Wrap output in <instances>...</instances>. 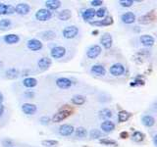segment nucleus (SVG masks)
Instances as JSON below:
<instances>
[{"label": "nucleus", "mask_w": 157, "mask_h": 147, "mask_svg": "<svg viewBox=\"0 0 157 147\" xmlns=\"http://www.w3.org/2000/svg\"><path fill=\"white\" fill-rule=\"evenodd\" d=\"M73 112V109L70 108L68 105H66V107L64 108H61L60 110H59L56 114H54L53 117H52V122L53 123H59L63 120L67 119V118L72 114Z\"/></svg>", "instance_id": "obj_1"}, {"label": "nucleus", "mask_w": 157, "mask_h": 147, "mask_svg": "<svg viewBox=\"0 0 157 147\" xmlns=\"http://www.w3.org/2000/svg\"><path fill=\"white\" fill-rule=\"evenodd\" d=\"M34 17L39 22H45V21H48V20H50L51 17H52V12L50 10H48L46 8H41L37 10L36 12V15H34Z\"/></svg>", "instance_id": "obj_2"}, {"label": "nucleus", "mask_w": 157, "mask_h": 147, "mask_svg": "<svg viewBox=\"0 0 157 147\" xmlns=\"http://www.w3.org/2000/svg\"><path fill=\"white\" fill-rule=\"evenodd\" d=\"M78 33V28L76 26H69L66 27L65 28L63 29L62 34L63 37H65L67 39H72L75 38Z\"/></svg>", "instance_id": "obj_3"}, {"label": "nucleus", "mask_w": 157, "mask_h": 147, "mask_svg": "<svg viewBox=\"0 0 157 147\" xmlns=\"http://www.w3.org/2000/svg\"><path fill=\"white\" fill-rule=\"evenodd\" d=\"M102 51V48L99 44H93L86 51V56L90 59H96L98 56L100 55Z\"/></svg>", "instance_id": "obj_4"}, {"label": "nucleus", "mask_w": 157, "mask_h": 147, "mask_svg": "<svg viewBox=\"0 0 157 147\" xmlns=\"http://www.w3.org/2000/svg\"><path fill=\"white\" fill-rule=\"evenodd\" d=\"M27 47L32 51H38L42 49L43 44L40 40L36 38H31L27 41Z\"/></svg>", "instance_id": "obj_5"}, {"label": "nucleus", "mask_w": 157, "mask_h": 147, "mask_svg": "<svg viewBox=\"0 0 157 147\" xmlns=\"http://www.w3.org/2000/svg\"><path fill=\"white\" fill-rule=\"evenodd\" d=\"M66 48L63 46H54L50 50V55L53 59H60L65 56Z\"/></svg>", "instance_id": "obj_6"}, {"label": "nucleus", "mask_w": 157, "mask_h": 147, "mask_svg": "<svg viewBox=\"0 0 157 147\" xmlns=\"http://www.w3.org/2000/svg\"><path fill=\"white\" fill-rule=\"evenodd\" d=\"M113 23H114V21H113V18L111 16H107L103 20H98V21H91L88 24H90V26H93V27H103V26H111Z\"/></svg>", "instance_id": "obj_7"}, {"label": "nucleus", "mask_w": 157, "mask_h": 147, "mask_svg": "<svg viewBox=\"0 0 157 147\" xmlns=\"http://www.w3.org/2000/svg\"><path fill=\"white\" fill-rule=\"evenodd\" d=\"M55 83L59 88H61V89H68V88H70L73 85V82L70 78L64 77H58L55 81Z\"/></svg>", "instance_id": "obj_8"}, {"label": "nucleus", "mask_w": 157, "mask_h": 147, "mask_svg": "<svg viewBox=\"0 0 157 147\" xmlns=\"http://www.w3.org/2000/svg\"><path fill=\"white\" fill-rule=\"evenodd\" d=\"M110 74L112 76L119 77L122 76L125 73V67L122 65L121 63H115L110 67Z\"/></svg>", "instance_id": "obj_9"}, {"label": "nucleus", "mask_w": 157, "mask_h": 147, "mask_svg": "<svg viewBox=\"0 0 157 147\" xmlns=\"http://www.w3.org/2000/svg\"><path fill=\"white\" fill-rule=\"evenodd\" d=\"M16 13V9L13 5L0 3V16H6V15H13Z\"/></svg>", "instance_id": "obj_10"}, {"label": "nucleus", "mask_w": 157, "mask_h": 147, "mask_svg": "<svg viewBox=\"0 0 157 147\" xmlns=\"http://www.w3.org/2000/svg\"><path fill=\"white\" fill-rule=\"evenodd\" d=\"M21 109L24 112V114H26L28 116H32L36 113L37 107H36V105L32 104V103H24L21 107Z\"/></svg>", "instance_id": "obj_11"}, {"label": "nucleus", "mask_w": 157, "mask_h": 147, "mask_svg": "<svg viewBox=\"0 0 157 147\" xmlns=\"http://www.w3.org/2000/svg\"><path fill=\"white\" fill-rule=\"evenodd\" d=\"M59 134L62 136H70L74 134V131H75V129H74V126L69 125V124H65V125H62L59 126Z\"/></svg>", "instance_id": "obj_12"}, {"label": "nucleus", "mask_w": 157, "mask_h": 147, "mask_svg": "<svg viewBox=\"0 0 157 147\" xmlns=\"http://www.w3.org/2000/svg\"><path fill=\"white\" fill-rule=\"evenodd\" d=\"M15 9H16V13L21 16L28 15L31 12V6L28 3H19L15 6Z\"/></svg>", "instance_id": "obj_13"}, {"label": "nucleus", "mask_w": 157, "mask_h": 147, "mask_svg": "<svg viewBox=\"0 0 157 147\" xmlns=\"http://www.w3.org/2000/svg\"><path fill=\"white\" fill-rule=\"evenodd\" d=\"M155 19H156L155 13H154V11H152V12H148L147 14L144 15V16L140 17L139 20H137V22H139L140 24H150V23H152Z\"/></svg>", "instance_id": "obj_14"}, {"label": "nucleus", "mask_w": 157, "mask_h": 147, "mask_svg": "<svg viewBox=\"0 0 157 147\" xmlns=\"http://www.w3.org/2000/svg\"><path fill=\"white\" fill-rule=\"evenodd\" d=\"M96 16V10L93 8H88V9H85L82 12V17L85 20L86 22H91V20Z\"/></svg>", "instance_id": "obj_15"}, {"label": "nucleus", "mask_w": 157, "mask_h": 147, "mask_svg": "<svg viewBox=\"0 0 157 147\" xmlns=\"http://www.w3.org/2000/svg\"><path fill=\"white\" fill-rule=\"evenodd\" d=\"M100 43L101 45L104 47L105 49H109L112 46V43H113V39L110 33L105 32L100 38Z\"/></svg>", "instance_id": "obj_16"}, {"label": "nucleus", "mask_w": 157, "mask_h": 147, "mask_svg": "<svg viewBox=\"0 0 157 147\" xmlns=\"http://www.w3.org/2000/svg\"><path fill=\"white\" fill-rule=\"evenodd\" d=\"M51 64H52V60L49 57H42L38 60L37 66L41 71H45L51 66Z\"/></svg>", "instance_id": "obj_17"}, {"label": "nucleus", "mask_w": 157, "mask_h": 147, "mask_svg": "<svg viewBox=\"0 0 157 147\" xmlns=\"http://www.w3.org/2000/svg\"><path fill=\"white\" fill-rule=\"evenodd\" d=\"M140 43L142 44L144 46H146V47H149V46H152L153 44L155 43V39L153 36H149V34H144V36H141L140 37Z\"/></svg>", "instance_id": "obj_18"}, {"label": "nucleus", "mask_w": 157, "mask_h": 147, "mask_svg": "<svg viewBox=\"0 0 157 147\" xmlns=\"http://www.w3.org/2000/svg\"><path fill=\"white\" fill-rule=\"evenodd\" d=\"M121 21L126 24H132L136 22V15L132 12H126L121 16Z\"/></svg>", "instance_id": "obj_19"}, {"label": "nucleus", "mask_w": 157, "mask_h": 147, "mask_svg": "<svg viewBox=\"0 0 157 147\" xmlns=\"http://www.w3.org/2000/svg\"><path fill=\"white\" fill-rule=\"evenodd\" d=\"M3 40L7 44H16L20 41V36L18 34H15V33H9V34H6V36H4Z\"/></svg>", "instance_id": "obj_20"}, {"label": "nucleus", "mask_w": 157, "mask_h": 147, "mask_svg": "<svg viewBox=\"0 0 157 147\" xmlns=\"http://www.w3.org/2000/svg\"><path fill=\"white\" fill-rule=\"evenodd\" d=\"M100 127H101L102 131L110 132L115 130V124L110 120H106L104 122H102V124L100 125Z\"/></svg>", "instance_id": "obj_21"}, {"label": "nucleus", "mask_w": 157, "mask_h": 147, "mask_svg": "<svg viewBox=\"0 0 157 147\" xmlns=\"http://www.w3.org/2000/svg\"><path fill=\"white\" fill-rule=\"evenodd\" d=\"M46 9L50 10V11H55V10L59 9L61 7V2L58 0H48L45 2Z\"/></svg>", "instance_id": "obj_22"}, {"label": "nucleus", "mask_w": 157, "mask_h": 147, "mask_svg": "<svg viewBox=\"0 0 157 147\" xmlns=\"http://www.w3.org/2000/svg\"><path fill=\"white\" fill-rule=\"evenodd\" d=\"M90 72L92 74L98 75V76H105V74H106V70H105L104 66L99 65V64H97V65H93L90 69Z\"/></svg>", "instance_id": "obj_23"}, {"label": "nucleus", "mask_w": 157, "mask_h": 147, "mask_svg": "<svg viewBox=\"0 0 157 147\" xmlns=\"http://www.w3.org/2000/svg\"><path fill=\"white\" fill-rule=\"evenodd\" d=\"M23 85L27 88H33L37 85V80L34 77H26L23 81Z\"/></svg>", "instance_id": "obj_24"}, {"label": "nucleus", "mask_w": 157, "mask_h": 147, "mask_svg": "<svg viewBox=\"0 0 157 147\" xmlns=\"http://www.w3.org/2000/svg\"><path fill=\"white\" fill-rule=\"evenodd\" d=\"M71 17H72V12L69 9H64L58 14V19L61 20V21H68V20L71 19Z\"/></svg>", "instance_id": "obj_25"}, {"label": "nucleus", "mask_w": 157, "mask_h": 147, "mask_svg": "<svg viewBox=\"0 0 157 147\" xmlns=\"http://www.w3.org/2000/svg\"><path fill=\"white\" fill-rule=\"evenodd\" d=\"M71 102L73 103L74 105L80 106V105L85 104V102H86V97L83 96V95H81V94H76V95H74V96L72 97Z\"/></svg>", "instance_id": "obj_26"}, {"label": "nucleus", "mask_w": 157, "mask_h": 147, "mask_svg": "<svg viewBox=\"0 0 157 147\" xmlns=\"http://www.w3.org/2000/svg\"><path fill=\"white\" fill-rule=\"evenodd\" d=\"M141 123H142V125L145 126H152L154 124H155V120H154V118L152 117V116H149V115H145L141 118Z\"/></svg>", "instance_id": "obj_27"}, {"label": "nucleus", "mask_w": 157, "mask_h": 147, "mask_svg": "<svg viewBox=\"0 0 157 147\" xmlns=\"http://www.w3.org/2000/svg\"><path fill=\"white\" fill-rule=\"evenodd\" d=\"M5 77L9 78V80H15V78H17L19 77V71L15 68L8 69V70L5 72Z\"/></svg>", "instance_id": "obj_28"}, {"label": "nucleus", "mask_w": 157, "mask_h": 147, "mask_svg": "<svg viewBox=\"0 0 157 147\" xmlns=\"http://www.w3.org/2000/svg\"><path fill=\"white\" fill-rule=\"evenodd\" d=\"M41 38H43L44 40H51V39L56 37V33L54 32L53 31H45L39 33Z\"/></svg>", "instance_id": "obj_29"}, {"label": "nucleus", "mask_w": 157, "mask_h": 147, "mask_svg": "<svg viewBox=\"0 0 157 147\" xmlns=\"http://www.w3.org/2000/svg\"><path fill=\"white\" fill-rule=\"evenodd\" d=\"M98 115H99V117L102 118V119H110L113 114L110 109L104 108V109H101L99 112H98Z\"/></svg>", "instance_id": "obj_30"}, {"label": "nucleus", "mask_w": 157, "mask_h": 147, "mask_svg": "<svg viewBox=\"0 0 157 147\" xmlns=\"http://www.w3.org/2000/svg\"><path fill=\"white\" fill-rule=\"evenodd\" d=\"M129 118H130V113L125 110H122L118 113V120H119V123H124L128 121Z\"/></svg>", "instance_id": "obj_31"}, {"label": "nucleus", "mask_w": 157, "mask_h": 147, "mask_svg": "<svg viewBox=\"0 0 157 147\" xmlns=\"http://www.w3.org/2000/svg\"><path fill=\"white\" fill-rule=\"evenodd\" d=\"M144 137H145V135L142 134V132L139 131V130L135 131L134 134H132V140L136 141V142H141V141H144Z\"/></svg>", "instance_id": "obj_32"}, {"label": "nucleus", "mask_w": 157, "mask_h": 147, "mask_svg": "<svg viewBox=\"0 0 157 147\" xmlns=\"http://www.w3.org/2000/svg\"><path fill=\"white\" fill-rule=\"evenodd\" d=\"M75 134L77 137H80V138H83L87 135V130L82 126H78V129H76L75 130Z\"/></svg>", "instance_id": "obj_33"}, {"label": "nucleus", "mask_w": 157, "mask_h": 147, "mask_svg": "<svg viewBox=\"0 0 157 147\" xmlns=\"http://www.w3.org/2000/svg\"><path fill=\"white\" fill-rule=\"evenodd\" d=\"M41 145L44 147H56L58 145V141L54 139H44L41 141Z\"/></svg>", "instance_id": "obj_34"}, {"label": "nucleus", "mask_w": 157, "mask_h": 147, "mask_svg": "<svg viewBox=\"0 0 157 147\" xmlns=\"http://www.w3.org/2000/svg\"><path fill=\"white\" fill-rule=\"evenodd\" d=\"M99 142L101 144L108 145V146H117L118 145L117 141L113 140V139H109V138H102L99 140Z\"/></svg>", "instance_id": "obj_35"}, {"label": "nucleus", "mask_w": 157, "mask_h": 147, "mask_svg": "<svg viewBox=\"0 0 157 147\" xmlns=\"http://www.w3.org/2000/svg\"><path fill=\"white\" fill-rule=\"evenodd\" d=\"M101 135H102V132L99 130L94 129L90 131V136L91 139H97V138H99V137H101Z\"/></svg>", "instance_id": "obj_36"}, {"label": "nucleus", "mask_w": 157, "mask_h": 147, "mask_svg": "<svg viewBox=\"0 0 157 147\" xmlns=\"http://www.w3.org/2000/svg\"><path fill=\"white\" fill-rule=\"evenodd\" d=\"M12 24V22H11V20H9V19H2V20H0V28H9V27Z\"/></svg>", "instance_id": "obj_37"}, {"label": "nucleus", "mask_w": 157, "mask_h": 147, "mask_svg": "<svg viewBox=\"0 0 157 147\" xmlns=\"http://www.w3.org/2000/svg\"><path fill=\"white\" fill-rule=\"evenodd\" d=\"M106 8L105 7H101L99 9L96 10V17L97 18H105V15H106Z\"/></svg>", "instance_id": "obj_38"}, {"label": "nucleus", "mask_w": 157, "mask_h": 147, "mask_svg": "<svg viewBox=\"0 0 157 147\" xmlns=\"http://www.w3.org/2000/svg\"><path fill=\"white\" fill-rule=\"evenodd\" d=\"M119 4L121 5L122 7L128 8V7H131L132 5L134 4V1H132V0H120Z\"/></svg>", "instance_id": "obj_39"}, {"label": "nucleus", "mask_w": 157, "mask_h": 147, "mask_svg": "<svg viewBox=\"0 0 157 147\" xmlns=\"http://www.w3.org/2000/svg\"><path fill=\"white\" fill-rule=\"evenodd\" d=\"M39 122H40L41 125L46 126V125L49 124V122H50V118L47 117V116H43V117L40 118V119H39Z\"/></svg>", "instance_id": "obj_40"}, {"label": "nucleus", "mask_w": 157, "mask_h": 147, "mask_svg": "<svg viewBox=\"0 0 157 147\" xmlns=\"http://www.w3.org/2000/svg\"><path fill=\"white\" fill-rule=\"evenodd\" d=\"M144 81L142 80H140V78H136L135 81H132L131 83V86H135V85H144Z\"/></svg>", "instance_id": "obj_41"}, {"label": "nucleus", "mask_w": 157, "mask_h": 147, "mask_svg": "<svg viewBox=\"0 0 157 147\" xmlns=\"http://www.w3.org/2000/svg\"><path fill=\"white\" fill-rule=\"evenodd\" d=\"M90 4L93 7H99L103 4V1H101V0H92V1L90 2Z\"/></svg>", "instance_id": "obj_42"}, {"label": "nucleus", "mask_w": 157, "mask_h": 147, "mask_svg": "<svg viewBox=\"0 0 157 147\" xmlns=\"http://www.w3.org/2000/svg\"><path fill=\"white\" fill-rule=\"evenodd\" d=\"M2 143H3V145H4L5 147H11V146L13 145L12 141L10 140V139H4Z\"/></svg>", "instance_id": "obj_43"}, {"label": "nucleus", "mask_w": 157, "mask_h": 147, "mask_svg": "<svg viewBox=\"0 0 157 147\" xmlns=\"http://www.w3.org/2000/svg\"><path fill=\"white\" fill-rule=\"evenodd\" d=\"M25 96L27 98H33L34 96V93L33 91H26L25 92Z\"/></svg>", "instance_id": "obj_44"}, {"label": "nucleus", "mask_w": 157, "mask_h": 147, "mask_svg": "<svg viewBox=\"0 0 157 147\" xmlns=\"http://www.w3.org/2000/svg\"><path fill=\"white\" fill-rule=\"evenodd\" d=\"M120 137L121 138H128V137H129V134H128L127 131H123L120 134Z\"/></svg>", "instance_id": "obj_45"}, {"label": "nucleus", "mask_w": 157, "mask_h": 147, "mask_svg": "<svg viewBox=\"0 0 157 147\" xmlns=\"http://www.w3.org/2000/svg\"><path fill=\"white\" fill-rule=\"evenodd\" d=\"M4 110H5L4 105H3V104H0V116H2V115H3Z\"/></svg>", "instance_id": "obj_46"}, {"label": "nucleus", "mask_w": 157, "mask_h": 147, "mask_svg": "<svg viewBox=\"0 0 157 147\" xmlns=\"http://www.w3.org/2000/svg\"><path fill=\"white\" fill-rule=\"evenodd\" d=\"M153 143L157 146V134L153 136Z\"/></svg>", "instance_id": "obj_47"}, {"label": "nucleus", "mask_w": 157, "mask_h": 147, "mask_svg": "<svg viewBox=\"0 0 157 147\" xmlns=\"http://www.w3.org/2000/svg\"><path fill=\"white\" fill-rule=\"evenodd\" d=\"M3 100H4V96H3V94H2V93L0 92V104H2Z\"/></svg>", "instance_id": "obj_48"}, {"label": "nucleus", "mask_w": 157, "mask_h": 147, "mask_svg": "<svg viewBox=\"0 0 157 147\" xmlns=\"http://www.w3.org/2000/svg\"><path fill=\"white\" fill-rule=\"evenodd\" d=\"M98 32H98V29H95V31H93L91 33L93 34V36H95V34H98Z\"/></svg>", "instance_id": "obj_49"}]
</instances>
